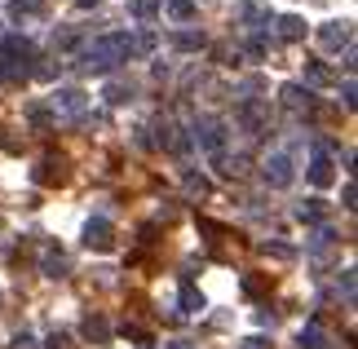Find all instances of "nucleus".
<instances>
[{"mask_svg": "<svg viewBox=\"0 0 358 349\" xmlns=\"http://www.w3.org/2000/svg\"><path fill=\"white\" fill-rule=\"evenodd\" d=\"M40 270H45V278H66V274H71V257H66L58 243H45V252H40Z\"/></svg>", "mask_w": 358, "mask_h": 349, "instance_id": "20e7f679", "label": "nucleus"}, {"mask_svg": "<svg viewBox=\"0 0 358 349\" xmlns=\"http://www.w3.org/2000/svg\"><path fill=\"white\" fill-rule=\"evenodd\" d=\"M190 142H199L203 150L222 155V146H226V124H222V120H199L195 133H190Z\"/></svg>", "mask_w": 358, "mask_h": 349, "instance_id": "f257e3e1", "label": "nucleus"}, {"mask_svg": "<svg viewBox=\"0 0 358 349\" xmlns=\"http://www.w3.org/2000/svg\"><path fill=\"white\" fill-rule=\"evenodd\" d=\"M169 349H195V345H190V341H173Z\"/></svg>", "mask_w": 358, "mask_h": 349, "instance_id": "72a5a7b5", "label": "nucleus"}, {"mask_svg": "<svg viewBox=\"0 0 358 349\" xmlns=\"http://www.w3.org/2000/svg\"><path fill=\"white\" fill-rule=\"evenodd\" d=\"M296 217H301V221H310V226H314V221H323V217H327V204H323V199H306V204L296 208Z\"/></svg>", "mask_w": 358, "mask_h": 349, "instance_id": "dca6fc26", "label": "nucleus"}, {"mask_svg": "<svg viewBox=\"0 0 358 349\" xmlns=\"http://www.w3.org/2000/svg\"><path fill=\"white\" fill-rule=\"evenodd\" d=\"M350 40H354V27L350 22H323L319 27V45L332 49V53L336 49H350Z\"/></svg>", "mask_w": 358, "mask_h": 349, "instance_id": "39448f33", "label": "nucleus"}, {"mask_svg": "<svg viewBox=\"0 0 358 349\" xmlns=\"http://www.w3.org/2000/svg\"><path fill=\"white\" fill-rule=\"evenodd\" d=\"M31 177L40 181V186H62V181L71 177V173H66V159H62V155H45V159H40V169H36Z\"/></svg>", "mask_w": 358, "mask_h": 349, "instance_id": "0eeeda50", "label": "nucleus"}, {"mask_svg": "<svg viewBox=\"0 0 358 349\" xmlns=\"http://www.w3.org/2000/svg\"><path fill=\"white\" fill-rule=\"evenodd\" d=\"M261 177H266V186H274V190H283V186H292V159H287L283 155V150H279V155H270L266 164H261Z\"/></svg>", "mask_w": 358, "mask_h": 349, "instance_id": "7ed1b4c3", "label": "nucleus"}, {"mask_svg": "<svg viewBox=\"0 0 358 349\" xmlns=\"http://www.w3.org/2000/svg\"><path fill=\"white\" fill-rule=\"evenodd\" d=\"M279 40H306V18L283 13V18H279Z\"/></svg>", "mask_w": 358, "mask_h": 349, "instance_id": "f8f14e48", "label": "nucleus"}, {"mask_svg": "<svg viewBox=\"0 0 358 349\" xmlns=\"http://www.w3.org/2000/svg\"><path fill=\"white\" fill-rule=\"evenodd\" d=\"M124 336L137 341V345H150V332H146V327H137V323H124Z\"/></svg>", "mask_w": 358, "mask_h": 349, "instance_id": "bb28decb", "label": "nucleus"}, {"mask_svg": "<svg viewBox=\"0 0 358 349\" xmlns=\"http://www.w3.org/2000/svg\"><path fill=\"white\" fill-rule=\"evenodd\" d=\"M45 349H71V336H66V332H49Z\"/></svg>", "mask_w": 358, "mask_h": 349, "instance_id": "cd10ccee", "label": "nucleus"}, {"mask_svg": "<svg viewBox=\"0 0 358 349\" xmlns=\"http://www.w3.org/2000/svg\"><path fill=\"white\" fill-rule=\"evenodd\" d=\"M332 159H327L323 155V146L319 150H314V159H310V181H314V186H332Z\"/></svg>", "mask_w": 358, "mask_h": 349, "instance_id": "9b49d317", "label": "nucleus"}, {"mask_svg": "<svg viewBox=\"0 0 358 349\" xmlns=\"http://www.w3.org/2000/svg\"><path fill=\"white\" fill-rule=\"evenodd\" d=\"M76 45H80L76 31H53V49H76Z\"/></svg>", "mask_w": 358, "mask_h": 349, "instance_id": "a878e982", "label": "nucleus"}, {"mask_svg": "<svg viewBox=\"0 0 358 349\" xmlns=\"http://www.w3.org/2000/svg\"><path fill=\"white\" fill-rule=\"evenodd\" d=\"M133 97V85H124V80H115L111 89H106V102H115V106H124Z\"/></svg>", "mask_w": 358, "mask_h": 349, "instance_id": "412c9836", "label": "nucleus"}, {"mask_svg": "<svg viewBox=\"0 0 358 349\" xmlns=\"http://www.w3.org/2000/svg\"><path fill=\"white\" fill-rule=\"evenodd\" d=\"M9 18L22 22V18H36V5H27V0H18V5H9Z\"/></svg>", "mask_w": 358, "mask_h": 349, "instance_id": "393cba45", "label": "nucleus"}, {"mask_svg": "<svg viewBox=\"0 0 358 349\" xmlns=\"http://www.w3.org/2000/svg\"><path fill=\"white\" fill-rule=\"evenodd\" d=\"M341 93H345V106H354L358 97H354V80H345V85H341Z\"/></svg>", "mask_w": 358, "mask_h": 349, "instance_id": "473e14b6", "label": "nucleus"}, {"mask_svg": "<svg viewBox=\"0 0 358 349\" xmlns=\"http://www.w3.org/2000/svg\"><path fill=\"white\" fill-rule=\"evenodd\" d=\"M27 120H31V129H49V124H53V111L31 106V111H27Z\"/></svg>", "mask_w": 358, "mask_h": 349, "instance_id": "5701e85b", "label": "nucleus"}, {"mask_svg": "<svg viewBox=\"0 0 358 349\" xmlns=\"http://www.w3.org/2000/svg\"><path fill=\"white\" fill-rule=\"evenodd\" d=\"M159 5L164 0H133V13H137V22H150L159 13Z\"/></svg>", "mask_w": 358, "mask_h": 349, "instance_id": "f3484780", "label": "nucleus"}, {"mask_svg": "<svg viewBox=\"0 0 358 349\" xmlns=\"http://www.w3.org/2000/svg\"><path fill=\"white\" fill-rule=\"evenodd\" d=\"M13 349H36V336L31 332H18V336H13Z\"/></svg>", "mask_w": 358, "mask_h": 349, "instance_id": "7c9ffc66", "label": "nucleus"}, {"mask_svg": "<svg viewBox=\"0 0 358 349\" xmlns=\"http://www.w3.org/2000/svg\"><path fill=\"white\" fill-rule=\"evenodd\" d=\"M0 301H5V297H0Z\"/></svg>", "mask_w": 358, "mask_h": 349, "instance_id": "c9c22d12", "label": "nucleus"}, {"mask_svg": "<svg viewBox=\"0 0 358 349\" xmlns=\"http://www.w3.org/2000/svg\"><path fill=\"white\" fill-rule=\"evenodd\" d=\"M332 239H336V234L332 230H327V226H319V230H314V239H310V252H327V248H332Z\"/></svg>", "mask_w": 358, "mask_h": 349, "instance_id": "6ab92c4d", "label": "nucleus"}, {"mask_svg": "<svg viewBox=\"0 0 358 349\" xmlns=\"http://www.w3.org/2000/svg\"><path fill=\"white\" fill-rule=\"evenodd\" d=\"M199 310H203V292L190 278H182V314H199Z\"/></svg>", "mask_w": 358, "mask_h": 349, "instance_id": "ddd939ff", "label": "nucleus"}, {"mask_svg": "<svg viewBox=\"0 0 358 349\" xmlns=\"http://www.w3.org/2000/svg\"><path fill=\"white\" fill-rule=\"evenodd\" d=\"M31 5H36V0H31Z\"/></svg>", "mask_w": 358, "mask_h": 349, "instance_id": "f704fd0d", "label": "nucleus"}, {"mask_svg": "<svg viewBox=\"0 0 358 349\" xmlns=\"http://www.w3.org/2000/svg\"><path fill=\"white\" fill-rule=\"evenodd\" d=\"M296 345H301V349H327V336H323V327H319V323H310V327H301Z\"/></svg>", "mask_w": 358, "mask_h": 349, "instance_id": "4468645a", "label": "nucleus"}, {"mask_svg": "<svg viewBox=\"0 0 358 349\" xmlns=\"http://www.w3.org/2000/svg\"><path fill=\"white\" fill-rule=\"evenodd\" d=\"M80 336H85L89 345H111V323H106L102 314H89L85 327H80Z\"/></svg>", "mask_w": 358, "mask_h": 349, "instance_id": "1a4fd4ad", "label": "nucleus"}, {"mask_svg": "<svg viewBox=\"0 0 358 349\" xmlns=\"http://www.w3.org/2000/svg\"><path fill=\"white\" fill-rule=\"evenodd\" d=\"M261 252L274 257V261H292V257H296V248H287V243H261Z\"/></svg>", "mask_w": 358, "mask_h": 349, "instance_id": "4be33fe9", "label": "nucleus"}, {"mask_svg": "<svg viewBox=\"0 0 358 349\" xmlns=\"http://www.w3.org/2000/svg\"><path fill=\"white\" fill-rule=\"evenodd\" d=\"M85 106H89V97L80 89H58L53 93V120L58 115H85Z\"/></svg>", "mask_w": 358, "mask_h": 349, "instance_id": "423d86ee", "label": "nucleus"}, {"mask_svg": "<svg viewBox=\"0 0 358 349\" xmlns=\"http://www.w3.org/2000/svg\"><path fill=\"white\" fill-rule=\"evenodd\" d=\"M235 18L248 22V31H261V27H270V9L257 0H235Z\"/></svg>", "mask_w": 358, "mask_h": 349, "instance_id": "6e6552de", "label": "nucleus"}, {"mask_svg": "<svg viewBox=\"0 0 358 349\" xmlns=\"http://www.w3.org/2000/svg\"><path fill=\"white\" fill-rule=\"evenodd\" d=\"M341 292H345V301H354V270H341Z\"/></svg>", "mask_w": 358, "mask_h": 349, "instance_id": "c756f323", "label": "nucleus"}, {"mask_svg": "<svg viewBox=\"0 0 358 349\" xmlns=\"http://www.w3.org/2000/svg\"><path fill=\"white\" fill-rule=\"evenodd\" d=\"M243 292H248V297H261V292H266V278H252V274H248L243 278Z\"/></svg>", "mask_w": 358, "mask_h": 349, "instance_id": "c85d7f7f", "label": "nucleus"}, {"mask_svg": "<svg viewBox=\"0 0 358 349\" xmlns=\"http://www.w3.org/2000/svg\"><path fill=\"white\" fill-rule=\"evenodd\" d=\"M85 248H89V252H111V248H115V230H111L106 217H93L85 226Z\"/></svg>", "mask_w": 358, "mask_h": 349, "instance_id": "f03ea898", "label": "nucleus"}, {"mask_svg": "<svg viewBox=\"0 0 358 349\" xmlns=\"http://www.w3.org/2000/svg\"><path fill=\"white\" fill-rule=\"evenodd\" d=\"M186 190H190V194H199V199H203V194H208L213 186H208V177H199V173H186Z\"/></svg>", "mask_w": 358, "mask_h": 349, "instance_id": "b1692460", "label": "nucleus"}, {"mask_svg": "<svg viewBox=\"0 0 358 349\" xmlns=\"http://www.w3.org/2000/svg\"><path fill=\"white\" fill-rule=\"evenodd\" d=\"M169 13L177 22H186V18H195V0H169Z\"/></svg>", "mask_w": 358, "mask_h": 349, "instance_id": "aec40b11", "label": "nucleus"}, {"mask_svg": "<svg viewBox=\"0 0 358 349\" xmlns=\"http://www.w3.org/2000/svg\"><path fill=\"white\" fill-rule=\"evenodd\" d=\"M239 349H270V345L261 341V336H243V341H239Z\"/></svg>", "mask_w": 358, "mask_h": 349, "instance_id": "2f4dec72", "label": "nucleus"}, {"mask_svg": "<svg viewBox=\"0 0 358 349\" xmlns=\"http://www.w3.org/2000/svg\"><path fill=\"white\" fill-rule=\"evenodd\" d=\"M283 106L287 111H306V115H310V111H314V97H310V89H301V85H283Z\"/></svg>", "mask_w": 358, "mask_h": 349, "instance_id": "9d476101", "label": "nucleus"}, {"mask_svg": "<svg viewBox=\"0 0 358 349\" xmlns=\"http://www.w3.org/2000/svg\"><path fill=\"white\" fill-rule=\"evenodd\" d=\"M173 45H177V49H186V53H199L203 45H208V40H203V31H177V36H173Z\"/></svg>", "mask_w": 358, "mask_h": 349, "instance_id": "2eb2a0df", "label": "nucleus"}, {"mask_svg": "<svg viewBox=\"0 0 358 349\" xmlns=\"http://www.w3.org/2000/svg\"><path fill=\"white\" fill-rule=\"evenodd\" d=\"M306 80L310 85H332V71H327L323 62H306Z\"/></svg>", "mask_w": 358, "mask_h": 349, "instance_id": "a211bd4d", "label": "nucleus"}]
</instances>
